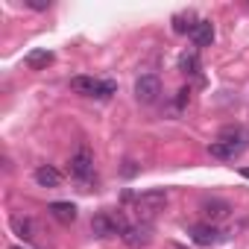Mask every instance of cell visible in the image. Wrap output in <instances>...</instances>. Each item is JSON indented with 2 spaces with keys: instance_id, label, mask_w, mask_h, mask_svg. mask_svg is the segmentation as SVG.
<instances>
[{
  "instance_id": "cell-21",
  "label": "cell",
  "mask_w": 249,
  "mask_h": 249,
  "mask_svg": "<svg viewBox=\"0 0 249 249\" xmlns=\"http://www.w3.org/2000/svg\"><path fill=\"white\" fill-rule=\"evenodd\" d=\"M240 176H243V179H249V167H243V170H240Z\"/></svg>"
},
{
  "instance_id": "cell-22",
  "label": "cell",
  "mask_w": 249,
  "mask_h": 249,
  "mask_svg": "<svg viewBox=\"0 0 249 249\" xmlns=\"http://www.w3.org/2000/svg\"><path fill=\"white\" fill-rule=\"evenodd\" d=\"M170 249H185V246H176V243H173V246H170Z\"/></svg>"
},
{
  "instance_id": "cell-10",
  "label": "cell",
  "mask_w": 249,
  "mask_h": 249,
  "mask_svg": "<svg viewBox=\"0 0 249 249\" xmlns=\"http://www.w3.org/2000/svg\"><path fill=\"white\" fill-rule=\"evenodd\" d=\"M36 182L41 185V188H59V182H62V173L53 167V164H41V167H36Z\"/></svg>"
},
{
  "instance_id": "cell-20",
  "label": "cell",
  "mask_w": 249,
  "mask_h": 249,
  "mask_svg": "<svg viewBox=\"0 0 249 249\" xmlns=\"http://www.w3.org/2000/svg\"><path fill=\"white\" fill-rule=\"evenodd\" d=\"M188 94H191L188 88H182V91H179V97H176V103H179V108H182V106L188 103Z\"/></svg>"
},
{
  "instance_id": "cell-5",
  "label": "cell",
  "mask_w": 249,
  "mask_h": 249,
  "mask_svg": "<svg viewBox=\"0 0 249 249\" xmlns=\"http://www.w3.org/2000/svg\"><path fill=\"white\" fill-rule=\"evenodd\" d=\"M71 176L79 179V182H88L94 176V156H91L88 147H79L73 153V159H71Z\"/></svg>"
},
{
  "instance_id": "cell-6",
  "label": "cell",
  "mask_w": 249,
  "mask_h": 249,
  "mask_svg": "<svg viewBox=\"0 0 249 249\" xmlns=\"http://www.w3.org/2000/svg\"><path fill=\"white\" fill-rule=\"evenodd\" d=\"M199 211H202V217H205L208 223H214V220H223V217H229L231 205H229L226 199H220V196H205V199L199 202Z\"/></svg>"
},
{
  "instance_id": "cell-19",
  "label": "cell",
  "mask_w": 249,
  "mask_h": 249,
  "mask_svg": "<svg viewBox=\"0 0 249 249\" xmlns=\"http://www.w3.org/2000/svg\"><path fill=\"white\" fill-rule=\"evenodd\" d=\"M138 173V164L132 161V159H126V161H123V176H126V179H132Z\"/></svg>"
},
{
  "instance_id": "cell-8",
  "label": "cell",
  "mask_w": 249,
  "mask_h": 249,
  "mask_svg": "<svg viewBox=\"0 0 249 249\" xmlns=\"http://www.w3.org/2000/svg\"><path fill=\"white\" fill-rule=\"evenodd\" d=\"M191 41L196 47H211L214 44V24L211 21H196L194 33H191Z\"/></svg>"
},
{
  "instance_id": "cell-13",
  "label": "cell",
  "mask_w": 249,
  "mask_h": 249,
  "mask_svg": "<svg viewBox=\"0 0 249 249\" xmlns=\"http://www.w3.org/2000/svg\"><path fill=\"white\" fill-rule=\"evenodd\" d=\"M217 141L237 153V150L243 147V132H240V126H223V129H220V135H217Z\"/></svg>"
},
{
  "instance_id": "cell-17",
  "label": "cell",
  "mask_w": 249,
  "mask_h": 249,
  "mask_svg": "<svg viewBox=\"0 0 249 249\" xmlns=\"http://www.w3.org/2000/svg\"><path fill=\"white\" fill-rule=\"evenodd\" d=\"M114 91H117V85H114L111 79H103V82H100V91H97V100H108Z\"/></svg>"
},
{
  "instance_id": "cell-16",
  "label": "cell",
  "mask_w": 249,
  "mask_h": 249,
  "mask_svg": "<svg viewBox=\"0 0 249 249\" xmlns=\"http://www.w3.org/2000/svg\"><path fill=\"white\" fill-rule=\"evenodd\" d=\"M208 153H211L214 159H220V161L234 159V150H229V147H226V144H220V141H211V144H208Z\"/></svg>"
},
{
  "instance_id": "cell-4",
  "label": "cell",
  "mask_w": 249,
  "mask_h": 249,
  "mask_svg": "<svg viewBox=\"0 0 249 249\" xmlns=\"http://www.w3.org/2000/svg\"><path fill=\"white\" fill-rule=\"evenodd\" d=\"M120 237H123V243L132 246V249H144V246L153 243V226L150 223H132V226L123 229Z\"/></svg>"
},
{
  "instance_id": "cell-18",
  "label": "cell",
  "mask_w": 249,
  "mask_h": 249,
  "mask_svg": "<svg viewBox=\"0 0 249 249\" xmlns=\"http://www.w3.org/2000/svg\"><path fill=\"white\" fill-rule=\"evenodd\" d=\"M24 6L36 9V12H47L50 9V0H24Z\"/></svg>"
},
{
  "instance_id": "cell-9",
  "label": "cell",
  "mask_w": 249,
  "mask_h": 249,
  "mask_svg": "<svg viewBox=\"0 0 249 249\" xmlns=\"http://www.w3.org/2000/svg\"><path fill=\"white\" fill-rule=\"evenodd\" d=\"M47 211H50L53 220H59V223H65V226H71V223L76 220V205H73V202H50Z\"/></svg>"
},
{
  "instance_id": "cell-3",
  "label": "cell",
  "mask_w": 249,
  "mask_h": 249,
  "mask_svg": "<svg viewBox=\"0 0 249 249\" xmlns=\"http://www.w3.org/2000/svg\"><path fill=\"white\" fill-rule=\"evenodd\" d=\"M159 97H161V79L156 73H144L135 79V100L141 106H153Z\"/></svg>"
},
{
  "instance_id": "cell-11",
  "label": "cell",
  "mask_w": 249,
  "mask_h": 249,
  "mask_svg": "<svg viewBox=\"0 0 249 249\" xmlns=\"http://www.w3.org/2000/svg\"><path fill=\"white\" fill-rule=\"evenodd\" d=\"M9 226H12V231H15L21 240H33V237H36V223H33L30 217H24V214H12Z\"/></svg>"
},
{
  "instance_id": "cell-15",
  "label": "cell",
  "mask_w": 249,
  "mask_h": 249,
  "mask_svg": "<svg viewBox=\"0 0 249 249\" xmlns=\"http://www.w3.org/2000/svg\"><path fill=\"white\" fill-rule=\"evenodd\" d=\"M179 71H182V73H188V76L199 73V56H196L194 50H185V53L179 56Z\"/></svg>"
},
{
  "instance_id": "cell-1",
  "label": "cell",
  "mask_w": 249,
  "mask_h": 249,
  "mask_svg": "<svg viewBox=\"0 0 249 249\" xmlns=\"http://www.w3.org/2000/svg\"><path fill=\"white\" fill-rule=\"evenodd\" d=\"M123 229H126V223H123L120 214L100 211V214H94V220H91V231H94L97 237H114V234H123Z\"/></svg>"
},
{
  "instance_id": "cell-12",
  "label": "cell",
  "mask_w": 249,
  "mask_h": 249,
  "mask_svg": "<svg viewBox=\"0 0 249 249\" xmlns=\"http://www.w3.org/2000/svg\"><path fill=\"white\" fill-rule=\"evenodd\" d=\"M100 82H103V79H94V76H73V79H71V88H73L76 94H82V97H97Z\"/></svg>"
},
{
  "instance_id": "cell-2",
  "label": "cell",
  "mask_w": 249,
  "mask_h": 249,
  "mask_svg": "<svg viewBox=\"0 0 249 249\" xmlns=\"http://www.w3.org/2000/svg\"><path fill=\"white\" fill-rule=\"evenodd\" d=\"M167 205V194L164 191H144L138 199H135V208H138V217H144V223H150V217H156L161 208Z\"/></svg>"
},
{
  "instance_id": "cell-7",
  "label": "cell",
  "mask_w": 249,
  "mask_h": 249,
  "mask_svg": "<svg viewBox=\"0 0 249 249\" xmlns=\"http://www.w3.org/2000/svg\"><path fill=\"white\" fill-rule=\"evenodd\" d=\"M191 240L196 246H211L220 240V231L214 223H196V226H191Z\"/></svg>"
},
{
  "instance_id": "cell-23",
  "label": "cell",
  "mask_w": 249,
  "mask_h": 249,
  "mask_svg": "<svg viewBox=\"0 0 249 249\" xmlns=\"http://www.w3.org/2000/svg\"><path fill=\"white\" fill-rule=\"evenodd\" d=\"M12 249H24V246H12Z\"/></svg>"
},
{
  "instance_id": "cell-14",
  "label": "cell",
  "mask_w": 249,
  "mask_h": 249,
  "mask_svg": "<svg viewBox=\"0 0 249 249\" xmlns=\"http://www.w3.org/2000/svg\"><path fill=\"white\" fill-rule=\"evenodd\" d=\"M24 62H27L30 71H44V68L53 62V53H50V50H30Z\"/></svg>"
}]
</instances>
